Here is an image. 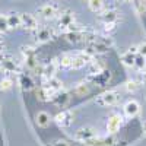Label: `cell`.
Returning <instances> with one entry per match:
<instances>
[{
  "instance_id": "cell-15",
  "label": "cell",
  "mask_w": 146,
  "mask_h": 146,
  "mask_svg": "<svg viewBox=\"0 0 146 146\" xmlns=\"http://www.w3.org/2000/svg\"><path fill=\"white\" fill-rule=\"evenodd\" d=\"M16 78H18V85H19V88L22 91H27L28 92V91H31V89L35 88L34 78L29 75V73L21 72V73H18V75H16Z\"/></svg>"
},
{
  "instance_id": "cell-34",
  "label": "cell",
  "mask_w": 146,
  "mask_h": 146,
  "mask_svg": "<svg viewBox=\"0 0 146 146\" xmlns=\"http://www.w3.org/2000/svg\"><path fill=\"white\" fill-rule=\"evenodd\" d=\"M113 146H129V145H127V142H126V140H121V142H120V140H117Z\"/></svg>"
},
{
  "instance_id": "cell-13",
  "label": "cell",
  "mask_w": 146,
  "mask_h": 146,
  "mask_svg": "<svg viewBox=\"0 0 146 146\" xmlns=\"http://www.w3.org/2000/svg\"><path fill=\"white\" fill-rule=\"evenodd\" d=\"M123 115H121L120 113H114L108 117V121H107V131L108 135H115V133L121 129V126H123Z\"/></svg>"
},
{
  "instance_id": "cell-7",
  "label": "cell",
  "mask_w": 146,
  "mask_h": 146,
  "mask_svg": "<svg viewBox=\"0 0 146 146\" xmlns=\"http://www.w3.org/2000/svg\"><path fill=\"white\" fill-rule=\"evenodd\" d=\"M56 38V31L50 27H38L34 31V40L38 44L50 42Z\"/></svg>"
},
{
  "instance_id": "cell-23",
  "label": "cell",
  "mask_w": 146,
  "mask_h": 146,
  "mask_svg": "<svg viewBox=\"0 0 146 146\" xmlns=\"http://www.w3.org/2000/svg\"><path fill=\"white\" fill-rule=\"evenodd\" d=\"M135 60H136V54L130 53L129 50L121 56V62H123V64L127 66V67H135Z\"/></svg>"
},
{
  "instance_id": "cell-37",
  "label": "cell",
  "mask_w": 146,
  "mask_h": 146,
  "mask_svg": "<svg viewBox=\"0 0 146 146\" xmlns=\"http://www.w3.org/2000/svg\"><path fill=\"white\" fill-rule=\"evenodd\" d=\"M142 85H146V73L143 72V75H142V82H140Z\"/></svg>"
},
{
  "instance_id": "cell-38",
  "label": "cell",
  "mask_w": 146,
  "mask_h": 146,
  "mask_svg": "<svg viewBox=\"0 0 146 146\" xmlns=\"http://www.w3.org/2000/svg\"><path fill=\"white\" fill-rule=\"evenodd\" d=\"M120 2H129V0H120Z\"/></svg>"
},
{
  "instance_id": "cell-4",
  "label": "cell",
  "mask_w": 146,
  "mask_h": 146,
  "mask_svg": "<svg viewBox=\"0 0 146 146\" xmlns=\"http://www.w3.org/2000/svg\"><path fill=\"white\" fill-rule=\"evenodd\" d=\"M0 70L7 75H18L22 72V66L18 60L9 53H0Z\"/></svg>"
},
{
  "instance_id": "cell-16",
  "label": "cell",
  "mask_w": 146,
  "mask_h": 146,
  "mask_svg": "<svg viewBox=\"0 0 146 146\" xmlns=\"http://www.w3.org/2000/svg\"><path fill=\"white\" fill-rule=\"evenodd\" d=\"M58 70V64H57V60L53 58L47 63H42V67H41V79H50V78H54L56 73Z\"/></svg>"
},
{
  "instance_id": "cell-28",
  "label": "cell",
  "mask_w": 146,
  "mask_h": 146,
  "mask_svg": "<svg viewBox=\"0 0 146 146\" xmlns=\"http://www.w3.org/2000/svg\"><path fill=\"white\" fill-rule=\"evenodd\" d=\"M12 86H13V80H12V78H9V76H6V78H3L2 80H0V91H9V89H12Z\"/></svg>"
},
{
  "instance_id": "cell-30",
  "label": "cell",
  "mask_w": 146,
  "mask_h": 146,
  "mask_svg": "<svg viewBox=\"0 0 146 146\" xmlns=\"http://www.w3.org/2000/svg\"><path fill=\"white\" fill-rule=\"evenodd\" d=\"M75 94H76V95H85V94H89V88H88L86 82H85V83H79L78 86H76V89H75Z\"/></svg>"
},
{
  "instance_id": "cell-36",
  "label": "cell",
  "mask_w": 146,
  "mask_h": 146,
  "mask_svg": "<svg viewBox=\"0 0 146 146\" xmlns=\"http://www.w3.org/2000/svg\"><path fill=\"white\" fill-rule=\"evenodd\" d=\"M3 51H5V42L0 40V53H3Z\"/></svg>"
},
{
  "instance_id": "cell-8",
  "label": "cell",
  "mask_w": 146,
  "mask_h": 146,
  "mask_svg": "<svg viewBox=\"0 0 146 146\" xmlns=\"http://www.w3.org/2000/svg\"><path fill=\"white\" fill-rule=\"evenodd\" d=\"M96 136H98V130H96L95 127L85 126V127L78 129L75 133H73V140L86 143L88 140H91V139H94V137H96Z\"/></svg>"
},
{
  "instance_id": "cell-9",
  "label": "cell",
  "mask_w": 146,
  "mask_h": 146,
  "mask_svg": "<svg viewBox=\"0 0 146 146\" xmlns=\"http://www.w3.org/2000/svg\"><path fill=\"white\" fill-rule=\"evenodd\" d=\"M76 22V16H75V12L70 10V9H64L58 13L57 16V27L60 31H64L66 28H69L72 23Z\"/></svg>"
},
{
  "instance_id": "cell-10",
  "label": "cell",
  "mask_w": 146,
  "mask_h": 146,
  "mask_svg": "<svg viewBox=\"0 0 146 146\" xmlns=\"http://www.w3.org/2000/svg\"><path fill=\"white\" fill-rule=\"evenodd\" d=\"M60 13V9L56 3H44L42 6L38 7V15L40 18L45 19V21H51V19H57Z\"/></svg>"
},
{
  "instance_id": "cell-14",
  "label": "cell",
  "mask_w": 146,
  "mask_h": 146,
  "mask_svg": "<svg viewBox=\"0 0 146 146\" xmlns=\"http://www.w3.org/2000/svg\"><path fill=\"white\" fill-rule=\"evenodd\" d=\"M38 19H36L35 15L32 13H21V28L25 29V31H35L36 28H38Z\"/></svg>"
},
{
  "instance_id": "cell-39",
  "label": "cell",
  "mask_w": 146,
  "mask_h": 146,
  "mask_svg": "<svg viewBox=\"0 0 146 146\" xmlns=\"http://www.w3.org/2000/svg\"><path fill=\"white\" fill-rule=\"evenodd\" d=\"M143 72H145V73H146V66H145V70H143Z\"/></svg>"
},
{
  "instance_id": "cell-31",
  "label": "cell",
  "mask_w": 146,
  "mask_h": 146,
  "mask_svg": "<svg viewBox=\"0 0 146 146\" xmlns=\"http://www.w3.org/2000/svg\"><path fill=\"white\" fill-rule=\"evenodd\" d=\"M47 146H72L69 142L63 140V139H56V140H51V142H48Z\"/></svg>"
},
{
  "instance_id": "cell-33",
  "label": "cell",
  "mask_w": 146,
  "mask_h": 146,
  "mask_svg": "<svg viewBox=\"0 0 146 146\" xmlns=\"http://www.w3.org/2000/svg\"><path fill=\"white\" fill-rule=\"evenodd\" d=\"M117 28V23H108V25H104V29H105V32H113L114 29Z\"/></svg>"
},
{
  "instance_id": "cell-21",
  "label": "cell",
  "mask_w": 146,
  "mask_h": 146,
  "mask_svg": "<svg viewBox=\"0 0 146 146\" xmlns=\"http://www.w3.org/2000/svg\"><path fill=\"white\" fill-rule=\"evenodd\" d=\"M35 121H36V126L38 127L47 129L48 126L51 124V115L48 114L47 111H40L38 114L35 115Z\"/></svg>"
},
{
  "instance_id": "cell-32",
  "label": "cell",
  "mask_w": 146,
  "mask_h": 146,
  "mask_svg": "<svg viewBox=\"0 0 146 146\" xmlns=\"http://www.w3.org/2000/svg\"><path fill=\"white\" fill-rule=\"evenodd\" d=\"M137 54H140V56L146 57V41H143V42L137 44Z\"/></svg>"
},
{
  "instance_id": "cell-26",
  "label": "cell",
  "mask_w": 146,
  "mask_h": 146,
  "mask_svg": "<svg viewBox=\"0 0 146 146\" xmlns=\"http://www.w3.org/2000/svg\"><path fill=\"white\" fill-rule=\"evenodd\" d=\"M133 7L139 15L146 13V0H133Z\"/></svg>"
},
{
  "instance_id": "cell-25",
  "label": "cell",
  "mask_w": 146,
  "mask_h": 146,
  "mask_svg": "<svg viewBox=\"0 0 146 146\" xmlns=\"http://www.w3.org/2000/svg\"><path fill=\"white\" fill-rule=\"evenodd\" d=\"M140 86H142V83H140L139 80H135V79L127 80V82L124 83V88H126V91H127V92H131V94L137 92Z\"/></svg>"
},
{
  "instance_id": "cell-24",
  "label": "cell",
  "mask_w": 146,
  "mask_h": 146,
  "mask_svg": "<svg viewBox=\"0 0 146 146\" xmlns=\"http://www.w3.org/2000/svg\"><path fill=\"white\" fill-rule=\"evenodd\" d=\"M88 7L94 13H100L104 10V0H88Z\"/></svg>"
},
{
  "instance_id": "cell-12",
  "label": "cell",
  "mask_w": 146,
  "mask_h": 146,
  "mask_svg": "<svg viewBox=\"0 0 146 146\" xmlns=\"http://www.w3.org/2000/svg\"><path fill=\"white\" fill-rule=\"evenodd\" d=\"M73 118H75L73 111H70V110H63V111H60L54 117V121L60 129H69L73 124Z\"/></svg>"
},
{
  "instance_id": "cell-18",
  "label": "cell",
  "mask_w": 146,
  "mask_h": 146,
  "mask_svg": "<svg viewBox=\"0 0 146 146\" xmlns=\"http://www.w3.org/2000/svg\"><path fill=\"white\" fill-rule=\"evenodd\" d=\"M123 113L127 118H135L140 113V104L136 100H130L123 105Z\"/></svg>"
},
{
  "instance_id": "cell-6",
  "label": "cell",
  "mask_w": 146,
  "mask_h": 146,
  "mask_svg": "<svg viewBox=\"0 0 146 146\" xmlns=\"http://www.w3.org/2000/svg\"><path fill=\"white\" fill-rule=\"evenodd\" d=\"M121 100V95L117 91H105L95 98V102L100 107H113L117 105Z\"/></svg>"
},
{
  "instance_id": "cell-22",
  "label": "cell",
  "mask_w": 146,
  "mask_h": 146,
  "mask_svg": "<svg viewBox=\"0 0 146 146\" xmlns=\"http://www.w3.org/2000/svg\"><path fill=\"white\" fill-rule=\"evenodd\" d=\"M56 60H57L58 69H64V70H69V69H72V60H73V54L64 53V54H62L60 57H57Z\"/></svg>"
},
{
  "instance_id": "cell-35",
  "label": "cell",
  "mask_w": 146,
  "mask_h": 146,
  "mask_svg": "<svg viewBox=\"0 0 146 146\" xmlns=\"http://www.w3.org/2000/svg\"><path fill=\"white\" fill-rule=\"evenodd\" d=\"M129 51L133 53V54H137V45H130L129 47Z\"/></svg>"
},
{
  "instance_id": "cell-20",
  "label": "cell",
  "mask_w": 146,
  "mask_h": 146,
  "mask_svg": "<svg viewBox=\"0 0 146 146\" xmlns=\"http://www.w3.org/2000/svg\"><path fill=\"white\" fill-rule=\"evenodd\" d=\"M6 19H7L9 29H18V28H21V13L12 10V12H9V13H6Z\"/></svg>"
},
{
  "instance_id": "cell-29",
  "label": "cell",
  "mask_w": 146,
  "mask_h": 146,
  "mask_svg": "<svg viewBox=\"0 0 146 146\" xmlns=\"http://www.w3.org/2000/svg\"><path fill=\"white\" fill-rule=\"evenodd\" d=\"M9 29V25H7V19H6V15L0 12V34H6Z\"/></svg>"
},
{
  "instance_id": "cell-27",
  "label": "cell",
  "mask_w": 146,
  "mask_h": 146,
  "mask_svg": "<svg viewBox=\"0 0 146 146\" xmlns=\"http://www.w3.org/2000/svg\"><path fill=\"white\" fill-rule=\"evenodd\" d=\"M145 66H146V57H143V56H140V54H136L135 69L139 70V72H143V70H145Z\"/></svg>"
},
{
  "instance_id": "cell-5",
  "label": "cell",
  "mask_w": 146,
  "mask_h": 146,
  "mask_svg": "<svg viewBox=\"0 0 146 146\" xmlns=\"http://www.w3.org/2000/svg\"><path fill=\"white\" fill-rule=\"evenodd\" d=\"M111 79H113L111 70L102 69V70L95 72V73H88V76L85 78V82L89 83V85H94L96 88H104L111 82Z\"/></svg>"
},
{
  "instance_id": "cell-1",
  "label": "cell",
  "mask_w": 146,
  "mask_h": 146,
  "mask_svg": "<svg viewBox=\"0 0 146 146\" xmlns=\"http://www.w3.org/2000/svg\"><path fill=\"white\" fill-rule=\"evenodd\" d=\"M86 45V50L89 53H92L94 56H100V54H105L108 53L111 48L114 47V40L111 36L107 35H94L91 40H88L85 42Z\"/></svg>"
},
{
  "instance_id": "cell-17",
  "label": "cell",
  "mask_w": 146,
  "mask_h": 146,
  "mask_svg": "<svg viewBox=\"0 0 146 146\" xmlns=\"http://www.w3.org/2000/svg\"><path fill=\"white\" fill-rule=\"evenodd\" d=\"M118 139L114 136V135H108V136H96V137H94V139H91V140H88L86 143V146H113L115 142H117Z\"/></svg>"
},
{
  "instance_id": "cell-11",
  "label": "cell",
  "mask_w": 146,
  "mask_h": 146,
  "mask_svg": "<svg viewBox=\"0 0 146 146\" xmlns=\"http://www.w3.org/2000/svg\"><path fill=\"white\" fill-rule=\"evenodd\" d=\"M120 19H121L120 12L117 9H114V7L105 9V10L100 12V15H98V21L102 23V25H108V23H117L118 25Z\"/></svg>"
},
{
  "instance_id": "cell-2",
  "label": "cell",
  "mask_w": 146,
  "mask_h": 146,
  "mask_svg": "<svg viewBox=\"0 0 146 146\" xmlns=\"http://www.w3.org/2000/svg\"><path fill=\"white\" fill-rule=\"evenodd\" d=\"M98 32H96L94 28L88 27V25H85L82 29L79 31H72V32H66L63 34L64 35V38L67 42L70 44H80V42H86L88 40H91L94 35H96Z\"/></svg>"
},
{
  "instance_id": "cell-40",
  "label": "cell",
  "mask_w": 146,
  "mask_h": 146,
  "mask_svg": "<svg viewBox=\"0 0 146 146\" xmlns=\"http://www.w3.org/2000/svg\"><path fill=\"white\" fill-rule=\"evenodd\" d=\"M145 133H146V124H145Z\"/></svg>"
},
{
  "instance_id": "cell-19",
  "label": "cell",
  "mask_w": 146,
  "mask_h": 146,
  "mask_svg": "<svg viewBox=\"0 0 146 146\" xmlns=\"http://www.w3.org/2000/svg\"><path fill=\"white\" fill-rule=\"evenodd\" d=\"M51 102H53L54 105L60 107V108H66V107H67V104L70 102V95H69V92H67V91L60 89L58 92H56V94H54Z\"/></svg>"
},
{
  "instance_id": "cell-3",
  "label": "cell",
  "mask_w": 146,
  "mask_h": 146,
  "mask_svg": "<svg viewBox=\"0 0 146 146\" xmlns=\"http://www.w3.org/2000/svg\"><path fill=\"white\" fill-rule=\"evenodd\" d=\"M21 54H22V58L25 62V66L32 70V72H40L41 75V67L42 64L38 62V56H36V50L32 47V45H23L21 47Z\"/></svg>"
}]
</instances>
